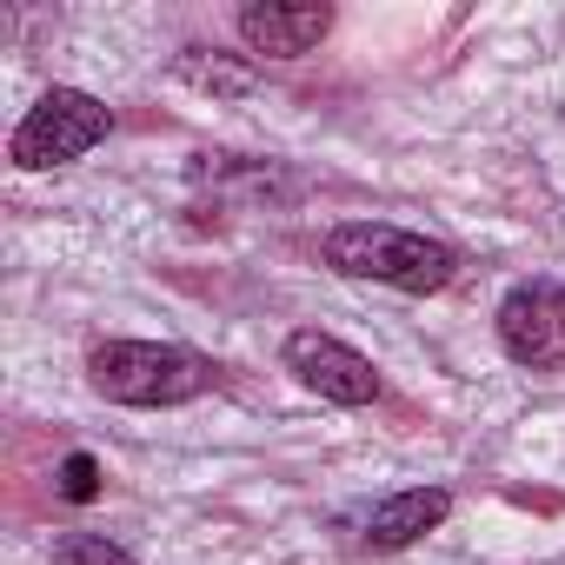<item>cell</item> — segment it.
Listing matches in <instances>:
<instances>
[{"label": "cell", "instance_id": "obj_1", "mask_svg": "<svg viewBox=\"0 0 565 565\" xmlns=\"http://www.w3.org/2000/svg\"><path fill=\"white\" fill-rule=\"evenodd\" d=\"M327 266L347 279H380L393 294H446L459 279V253L433 233L393 226V220H340L320 239Z\"/></svg>", "mask_w": 565, "mask_h": 565}, {"label": "cell", "instance_id": "obj_2", "mask_svg": "<svg viewBox=\"0 0 565 565\" xmlns=\"http://www.w3.org/2000/svg\"><path fill=\"white\" fill-rule=\"evenodd\" d=\"M87 380L114 406H186V399L213 393L220 366L173 340H100L87 353Z\"/></svg>", "mask_w": 565, "mask_h": 565}, {"label": "cell", "instance_id": "obj_3", "mask_svg": "<svg viewBox=\"0 0 565 565\" xmlns=\"http://www.w3.org/2000/svg\"><path fill=\"white\" fill-rule=\"evenodd\" d=\"M107 127H114V114H107L94 94H81V87H47V94L21 114L8 153H14V167L47 173V167H67V160H81V153H94V147L107 140Z\"/></svg>", "mask_w": 565, "mask_h": 565}, {"label": "cell", "instance_id": "obj_4", "mask_svg": "<svg viewBox=\"0 0 565 565\" xmlns=\"http://www.w3.org/2000/svg\"><path fill=\"white\" fill-rule=\"evenodd\" d=\"M499 347L505 360L552 373L565 366V279H519V287L499 300Z\"/></svg>", "mask_w": 565, "mask_h": 565}, {"label": "cell", "instance_id": "obj_5", "mask_svg": "<svg viewBox=\"0 0 565 565\" xmlns=\"http://www.w3.org/2000/svg\"><path fill=\"white\" fill-rule=\"evenodd\" d=\"M279 360H287V373H294L307 393H320V399H333V406H373V399L386 393V386H380V366H373L366 353H353L347 340L320 333V327L287 333Z\"/></svg>", "mask_w": 565, "mask_h": 565}, {"label": "cell", "instance_id": "obj_6", "mask_svg": "<svg viewBox=\"0 0 565 565\" xmlns=\"http://www.w3.org/2000/svg\"><path fill=\"white\" fill-rule=\"evenodd\" d=\"M246 54H266V61H300L313 54L327 34H333V8H279V0H253V8L233 14Z\"/></svg>", "mask_w": 565, "mask_h": 565}, {"label": "cell", "instance_id": "obj_7", "mask_svg": "<svg viewBox=\"0 0 565 565\" xmlns=\"http://www.w3.org/2000/svg\"><path fill=\"white\" fill-rule=\"evenodd\" d=\"M446 512H452V492H446V486L393 492V499H380V505L366 512V545H373V552H399V545H413V539L439 532V525H446Z\"/></svg>", "mask_w": 565, "mask_h": 565}, {"label": "cell", "instance_id": "obj_8", "mask_svg": "<svg viewBox=\"0 0 565 565\" xmlns=\"http://www.w3.org/2000/svg\"><path fill=\"white\" fill-rule=\"evenodd\" d=\"M180 81H193V87H206V94H246V87H253V67H233V61H220V54H206V47H186V54H180Z\"/></svg>", "mask_w": 565, "mask_h": 565}, {"label": "cell", "instance_id": "obj_9", "mask_svg": "<svg viewBox=\"0 0 565 565\" xmlns=\"http://www.w3.org/2000/svg\"><path fill=\"white\" fill-rule=\"evenodd\" d=\"M54 565H140L127 545L100 539V532H61L54 539Z\"/></svg>", "mask_w": 565, "mask_h": 565}, {"label": "cell", "instance_id": "obj_10", "mask_svg": "<svg viewBox=\"0 0 565 565\" xmlns=\"http://www.w3.org/2000/svg\"><path fill=\"white\" fill-rule=\"evenodd\" d=\"M100 486H107V472H100L94 452H67V459H61V499H67V505H94Z\"/></svg>", "mask_w": 565, "mask_h": 565}]
</instances>
